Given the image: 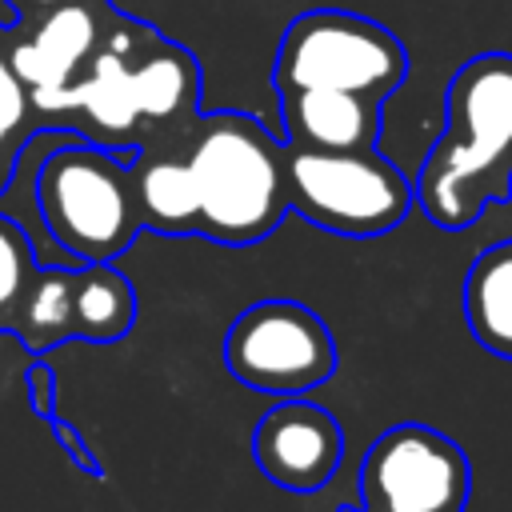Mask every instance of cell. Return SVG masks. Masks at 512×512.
<instances>
[{"instance_id":"2e32d148","label":"cell","mask_w":512,"mask_h":512,"mask_svg":"<svg viewBox=\"0 0 512 512\" xmlns=\"http://www.w3.org/2000/svg\"><path fill=\"white\" fill-rule=\"evenodd\" d=\"M72 288H76V268H36L32 284L24 288L20 304H16V316H12V336L32 352V356H44L72 336Z\"/></svg>"},{"instance_id":"8992f818","label":"cell","mask_w":512,"mask_h":512,"mask_svg":"<svg viewBox=\"0 0 512 512\" xmlns=\"http://www.w3.org/2000/svg\"><path fill=\"white\" fill-rule=\"evenodd\" d=\"M468 492V452L452 436L408 420L372 440L356 472L360 500L340 512H464Z\"/></svg>"},{"instance_id":"ac0fdd59","label":"cell","mask_w":512,"mask_h":512,"mask_svg":"<svg viewBox=\"0 0 512 512\" xmlns=\"http://www.w3.org/2000/svg\"><path fill=\"white\" fill-rule=\"evenodd\" d=\"M36 256H32V240L24 236L20 224H12L8 216H0V332L12 328L16 304L24 296V288L36 276Z\"/></svg>"},{"instance_id":"7a4b0ae2","label":"cell","mask_w":512,"mask_h":512,"mask_svg":"<svg viewBox=\"0 0 512 512\" xmlns=\"http://www.w3.org/2000/svg\"><path fill=\"white\" fill-rule=\"evenodd\" d=\"M184 160L200 196V236L248 248L288 216L284 144L248 112H208L184 136Z\"/></svg>"},{"instance_id":"ba28073f","label":"cell","mask_w":512,"mask_h":512,"mask_svg":"<svg viewBox=\"0 0 512 512\" xmlns=\"http://www.w3.org/2000/svg\"><path fill=\"white\" fill-rule=\"evenodd\" d=\"M112 20L116 8L104 0H68L8 32V60L40 120H64V96L100 48Z\"/></svg>"},{"instance_id":"8fae6325","label":"cell","mask_w":512,"mask_h":512,"mask_svg":"<svg viewBox=\"0 0 512 512\" xmlns=\"http://www.w3.org/2000/svg\"><path fill=\"white\" fill-rule=\"evenodd\" d=\"M132 96L140 112V144L136 148H184L188 128L196 124L200 100V64L196 56L164 40L160 32L132 60Z\"/></svg>"},{"instance_id":"6da1fadb","label":"cell","mask_w":512,"mask_h":512,"mask_svg":"<svg viewBox=\"0 0 512 512\" xmlns=\"http://www.w3.org/2000/svg\"><path fill=\"white\" fill-rule=\"evenodd\" d=\"M416 208L444 232L512 200V52H480L444 92V132L412 180Z\"/></svg>"},{"instance_id":"7c38bea8","label":"cell","mask_w":512,"mask_h":512,"mask_svg":"<svg viewBox=\"0 0 512 512\" xmlns=\"http://www.w3.org/2000/svg\"><path fill=\"white\" fill-rule=\"evenodd\" d=\"M284 116V144L292 148H320V152H352L376 148L384 116L380 100L340 88H304L280 96Z\"/></svg>"},{"instance_id":"ffe728a7","label":"cell","mask_w":512,"mask_h":512,"mask_svg":"<svg viewBox=\"0 0 512 512\" xmlns=\"http://www.w3.org/2000/svg\"><path fill=\"white\" fill-rule=\"evenodd\" d=\"M48 428H52L56 444L64 448V456H68V460H72V464H76L80 472H88V476H96V480L104 476V468H100L96 452L88 448V440H84V436H80V432H76V428H72L68 420H60V416H56V420H48Z\"/></svg>"},{"instance_id":"e0dca14e","label":"cell","mask_w":512,"mask_h":512,"mask_svg":"<svg viewBox=\"0 0 512 512\" xmlns=\"http://www.w3.org/2000/svg\"><path fill=\"white\" fill-rule=\"evenodd\" d=\"M32 124H36L32 100H28V88L20 84L12 60H8V32L0 28V192L8 188L12 164H16L20 144L32 132Z\"/></svg>"},{"instance_id":"30bf717a","label":"cell","mask_w":512,"mask_h":512,"mask_svg":"<svg viewBox=\"0 0 512 512\" xmlns=\"http://www.w3.org/2000/svg\"><path fill=\"white\" fill-rule=\"evenodd\" d=\"M252 456L272 484L288 492H316L344 460V428L328 408L284 396L256 420Z\"/></svg>"},{"instance_id":"d6986e66","label":"cell","mask_w":512,"mask_h":512,"mask_svg":"<svg viewBox=\"0 0 512 512\" xmlns=\"http://www.w3.org/2000/svg\"><path fill=\"white\" fill-rule=\"evenodd\" d=\"M24 384H28L32 412H36L40 420H56V416H60V412H56V372H52V364H48L44 356H36V360L28 364Z\"/></svg>"},{"instance_id":"4fadbf2b","label":"cell","mask_w":512,"mask_h":512,"mask_svg":"<svg viewBox=\"0 0 512 512\" xmlns=\"http://www.w3.org/2000/svg\"><path fill=\"white\" fill-rule=\"evenodd\" d=\"M128 176H132L140 228H152L160 236L200 232V196H196V180L184 160V148H156V144L136 148Z\"/></svg>"},{"instance_id":"5bb4252c","label":"cell","mask_w":512,"mask_h":512,"mask_svg":"<svg viewBox=\"0 0 512 512\" xmlns=\"http://www.w3.org/2000/svg\"><path fill=\"white\" fill-rule=\"evenodd\" d=\"M464 320L488 352L512 360V236L472 260L464 276Z\"/></svg>"},{"instance_id":"9a60e30c","label":"cell","mask_w":512,"mask_h":512,"mask_svg":"<svg viewBox=\"0 0 512 512\" xmlns=\"http://www.w3.org/2000/svg\"><path fill=\"white\" fill-rule=\"evenodd\" d=\"M136 324V288L116 260L80 264L72 288V336L88 344H116Z\"/></svg>"},{"instance_id":"3957f363","label":"cell","mask_w":512,"mask_h":512,"mask_svg":"<svg viewBox=\"0 0 512 512\" xmlns=\"http://www.w3.org/2000/svg\"><path fill=\"white\" fill-rule=\"evenodd\" d=\"M36 208L52 240L80 264L116 260L140 232L128 164L104 144H64L36 168Z\"/></svg>"},{"instance_id":"277c9868","label":"cell","mask_w":512,"mask_h":512,"mask_svg":"<svg viewBox=\"0 0 512 512\" xmlns=\"http://www.w3.org/2000/svg\"><path fill=\"white\" fill-rule=\"evenodd\" d=\"M408 80L404 40L372 16L348 8H308L300 12L276 48L272 84L280 96L304 88L360 92L384 104Z\"/></svg>"},{"instance_id":"52a82bcc","label":"cell","mask_w":512,"mask_h":512,"mask_svg":"<svg viewBox=\"0 0 512 512\" xmlns=\"http://www.w3.org/2000/svg\"><path fill=\"white\" fill-rule=\"evenodd\" d=\"M336 340L320 312L300 300H256L224 336V368L268 396H304L332 380Z\"/></svg>"},{"instance_id":"44dd1931","label":"cell","mask_w":512,"mask_h":512,"mask_svg":"<svg viewBox=\"0 0 512 512\" xmlns=\"http://www.w3.org/2000/svg\"><path fill=\"white\" fill-rule=\"evenodd\" d=\"M56 4H68V0H8V8L16 12V20L24 24V20H36V16H44L48 8H56Z\"/></svg>"},{"instance_id":"5b68a950","label":"cell","mask_w":512,"mask_h":512,"mask_svg":"<svg viewBox=\"0 0 512 512\" xmlns=\"http://www.w3.org/2000/svg\"><path fill=\"white\" fill-rule=\"evenodd\" d=\"M288 212L340 236H384L416 204L412 180L376 148L320 152L284 144Z\"/></svg>"},{"instance_id":"9c48e42d","label":"cell","mask_w":512,"mask_h":512,"mask_svg":"<svg viewBox=\"0 0 512 512\" xmlns=\"http://www.w3.org/2000/svg\"><path fill=\"white\" fill-rule=\"evenodd\" d=\"M156 28L128 20L116 12L108 24L100 48L76 76V84L64 96V120L72 128L84 124L92 144H112V148H136L140 144V112L132 96V60L144 44H152Z\"/></svg>"}]
</instances>
